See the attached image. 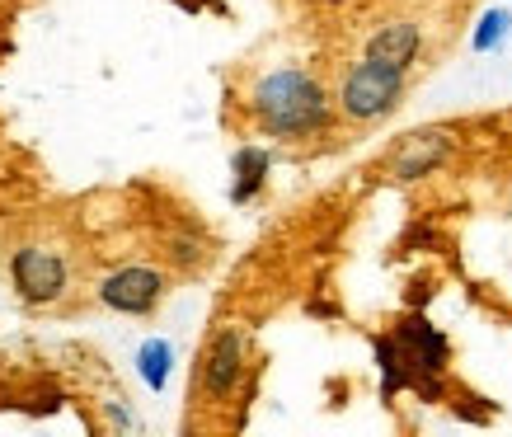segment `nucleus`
I'll list each match as a JSON object with an SVG mask.
<instances>
[{"instance_id":"1","label":"nucleus","mask_w":512,"mask_h":437,"mask_svg":"<svg viewBox=\"0 0 512 437\" xmlns=\"http://www.w3.org/2000/svg\"><path fill=\"white\" fill-rule=\"evenodd\" d=\"M245 109L254 132L287 141V146L325 137L334 118H339L334 90L306 66H273L264 76H254V85L245 94Z\"/></svg>"},{"instance_id":"2","label":"nucleus","mask_w":512,"mask_h":437,"mask_svg":"<svg viewBox=\"0 0 512 437\" xmlns=\"http://www.w3.org/2000/svg\"><path fill=\"white\" fill-rule=\"evenodd\" d=\"M404 90H409L404 66L357 57V62L343 66L339 85H334V109L348 127H376L404 104Z\"/></svg>"},{"instance_id":"3","label":"nucleus","mask_w":512,"mask_h":437,"mask_svg":"<svg viewBox=\"0 0 512 437\" xmlns=\"http://www.w3.org/2000/svg\"><path fill=\"white\" fill-rule=\"evenodd\" d=\"M249 372V334L240 325H217L198 353V405H231Z\"/></svg>"},{"instance_id":"4","label":"nucleus","mask_w":512,"mask_h":437,"mask_svg":"<svg viewBox=\"0 0 512 437\" xmlns=\"http://www.w3.org/2000/svg\"><path fill=\"white\" fill-rule=\"evenodd\" d=\"M10 282L29 306H57L71 287V264L52 245H19L10 254Z\"/></svg>"},{"instance_id":"5","label":"nucleus","mask_w":512,"mask_h":437,"mask_svg":"<svg viewBox=\"0 0 512 437\" xmlns=\"http://www.w3.org/2000/svg\"><path fill=\"white\" fill-rule=\"evenodd\" d=\"M165 297H170V273L151 264L113 268L109 278L99 282V301L118 315H156Z\"/></svg>"},{"instance_id":"6","label":"nucleus","mask_w":512,"mask_h":437,"mask_svg":"<svg viewBox=\"0 0 512 437\" xmlns=\"http://www.w3.org/2000/svg\"><path fill=\"white\" fill-rule=\"evenodd\" d=\"M456 156V132L451 127H419V132H404L386 156V174L400 184H414L423 174H437L447 160Z\"/></svg>"},{"instance_id":"7","label":"nucleus","mask_w":512,"mask_h":437,"mask_svg":"<svg viewBox=\"0 0 512 437\" xmlns=\"http://www.w3.org/2000/svg\"><path fill=\"white\" fill-rule=\"evenodd\" d=\"M423 52V24L409 15H386L376 19L367 38H362V57H376V62H390V66H409L419 62Z\"/></svg>"},{"instance_id":"8","label":"nucleus","mask_w":512,"mask_h":437,"mask_svg":"<svg viewBox=\"0 0 512 437\" xmlns=\"http://www.w3.org/2000/svg\"><path fill=\"white\" fill-rule=\"evenodd\" d=\"M268 170H273L268 146H240L231 156V203H254L268 184Z\"/></svg>"},{"instance_id":"9","label":"nucleus","mask_w":512,"mask_h":437,"mask_svg":"<svg viewBox=\"0 0 512 437\" xmlns=\"http://www.w3.org/2000/svg\"><path fill=\"white\" fill-rule=\"evenodd\" d=\"M170 367H174V348L165 339H146L137 353V372L141 381L151 386V391H165V381H170Z\"/></svg>"},{"instance_id":"10","label":"nucleus","mask_w":512,"mask_h":437,"mask_svg":"<svg viewBox=\"0 0 512 437\" xmlns=\"http://www.w3.org/2000/svg\"><path fill=\"white\" fill-rule=\"evenodd\" d=\"M508 33H512V15H508V10H489V15L480 19L475 38H470V47H475V52H494V47L508 43Z\"/></svg>"},{"instance_id":"11","label":"nucleus","mask_w":512,"mask_h":437,"mask_svg":"<svg viewBox=\"0 0 512 437\" xmlns=\"http://www.w3.org/2000/svg\"><path fill=\"white\" fill-rule=\"evenodd\" d=\"M165 254H170V259H174L179 268H184V273H188V268H202V264H207V250H202L193 235H174L170 250H165Z\"/></svg>"}]
</instances>
